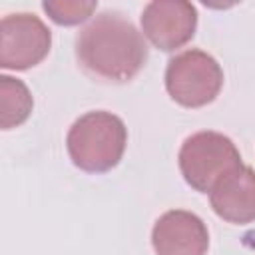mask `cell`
Listing matches in <instances>:
<instances>
[{
	"label": "cell",
	"instance_id": "6da1fadb",
	"mask_svg": "<svg viewBox=\"0 0 255 255\" xmlns=\"http://www.w3.org/2000/svg\"><path fill=\"white\" fill-rule=\"evenodd\" d=\"M76 58L92 78L122 84L143 68L147 44L129 18L108 10L80 30Z\"/></svg>",
	"mask_w": 255,
	"mask_h": 255
},
{
	"label": "cell",
	"instance_id": "7a4b0ae2",
	"mask_svg": "<svg viewBox=\"0 0 255 255\" xmlns=\"http://www.w3.org/2000/svg\"><path fill=\"white\" fill-rule=\"evenodd\" d=\"M128 143L122 118L112 112H88L80 116L66 135L72 163L88 173H104L120 163Z\"/></svg>",
	"mask_w": 255,
	"mask_h": 255
},
{
	"label": "cell",
	"instance_id": "3957f363",
	"mask_svg": "<svg viewBox=\"0 0 255 255\" xmlns=\"http://www.w3.org/2000/svg\"><path fill=\"white\" fill-rule=\"evenodd\" d=\"M177 163L185 183L201 193H211L219 181L243 165L235 143L227 135L211 129L185 137Z\"/></svg>",
	"mask_w": 255,
	"mask_h": 255
},
{
	"label": "cell",
	"instance_id": "277c9868",
	"mask_svg": "<svg viewBox=\"0 0 255 255\" xmlns=\"http://www.w3.org/2000/svg\"><path fill=\"white\" fill-rule=\"evenodd\" d=\"M223 86L219 62L197 48L173 56L165 68V90L183 108H203L211 104Z\"/></svg>",
	"mask_w": 255,
	"mask_h": 255
},
{
	"label": "cell",
	"instance_id": "5b68a950",
	"mask_svg": "<svg viewBox=\"0 0 255 255\" xmlns=\"http://www.w3.org/2000/svg\"><path fill=\"white\" fill-rule=\"evenodd\" d=\"M52 32L34 14L16 12L0 20V66L4 70H28L50 52Z\"/></svg>",
	"mask_w": 255,
	"mask_h": 255
},
{
	"label": "cell",
	"instance_id": "8992f818",
	"mask_svg": "<svg viewBox=\"0 0 255 255\" xmlns=\"http://www.w3.org/2000/svg\"><path fill=\"white\" fill-rule=\"evenodd\" d=\"M197 28V10L185 0H153L141 12L143 36L161 52L185 46Z\"/></svg>",
	"mask_w": 255,
	"mask_h": 255
},
{
	"label": "cell",
	"instance_id": "52a82bcc",
	"mask_svg": "<svg viewBox=\"0 0 255 255\" xmlns=\"http://www.w3.org/2000/svg\"><path fill=\"white\" fill-rule=\"evenodd\" d=\"M155 255H207L209 231L203 219L185 209H169L151 229Z\"/></svg>",
	"mask_w": 255,
	"mask_h": 255
},
{
	"label": "cell",
	"instance_id": "ba28073f",
	"mask_svg": "<svg viewBox=\"0 0 255 255\" xmlns=\"http://www.w3.org/2000/svg\"><path fill=\"white\" fill-rule=\"evenodd\" d=\"M211 209L227 223L245 225L255 221V169L241 165L209 193Z\"/></svg>",
	"mask_w": 255,
	"mask_h": 255
},
{
	"label": "cell",
	"instance_id": "9c48e42d",
	"mask_svg": "<svg viewBox=\"0 0 255 255\" xmlns=\"http://www.w3.org/2000/svg\"><path fill=\"white\" fill-rule=\"evenodd\" d=\"M34 108L32 94L28 86L12 76H0V126L2 129H12L24 124Z\"/></svg>",
	"mask_w": 255,
	"mask_h": 255
},
{
	"label": "cell",
	"instance_id": "30bf717a",
	"mask_svg": "<svg viewBox=\"0 0 255 255\" xmlns=\"http://www.w3.org/2000/svg\"><path fill=\"white\" fill-rule=\"evenodd\" d=\"M42 8L50 16L52 22L60 26H76L80 22H86L94 14V10L98 8V2L94 0H46Z\"/></svg>",
	"mask_w": 255,
	"mask_h": 255
}]
</instances>
